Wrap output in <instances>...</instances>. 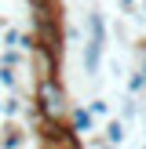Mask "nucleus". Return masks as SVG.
I'll return each instance as SVG.
<instances>
[{
	"label": "nucleus",
	"instance_id": "obj_1",
	"mask_svg": "<svg viewBox=\"0 0 146 149\" xmlns=\"http://www.w3.org/2000/svg\"><path fill=\"white\" fill-rule=\"evenodd\" d=\"M33 116L36 124H62L69 116V91L62 77H44L33 84Z\"/></svg>",
	"mask_w": 146,
	"mask_h": 149
},
{
	"label": "nucleus",
	"instance_id": "obj_2",
	"mask_svg": "<svg viewBox=\"0 0 146 149\" xmlns=\"http://www.w3.org/2000/svg\"><path fill=\"white\" fill-rule=\"evenodd\" d=\"M29 62H33V69H36V80L58 77V55H55V51H48V47H40V44H36V47L29 51Z\"/></svg>",
	"mask_w": 146,
	"mask_h": 149
},
{
	"label": "nucleus",
	"instance_id": "obj_3",
	"mask_svg": "<svg viewBox=\"0 0 146 149\" xmlns=\"http://www.w3.org/2000/svg\"><path fill=\"white\" fill-rule=\"evenodd\" d=\"M66 124H69V131H73L77 138H84V135H91V131H95V116L88 113V106H69Z\"/></svg>",
	"mask_w": 146,
	"mask_h": 149
},
{
	"label": "nucleus",
	"instance_id": "obj_4",
	"mask_svg": "<svg viewBox=\"0 0 146 149\" xmlns=\"http://www.w3.org/2000/svg\"><path fill=\"white\" fill-rule=\"evenodd\" d=\"M102 44H95V40H84V55H80V65H84V73L88 77H99V69H102Z\"/></svg>",
	"mask_w": 146,
	"mask_h": 149
},
{
	"label": "nucleus",
	"instance_id": "obj_5",
	"mask_svg": "<svg viewBox=\"0 0 146 149\" xmlns=\"http://www.w3.org/2000/svg\"><path fill=\"white\" fill-rule=\"evenodd\" d=\"M84 29H88V40H95V44H102L106 47L110 44V33H106V22H102V11H88L84 15Z\"/></svg>",
	"mask_w": 146,
	"mask_h": 149
},
{
	"label": "nucleus",
	"instance_id": "obj_6",
	"mask_svg": "<svg viewBox=\"0 0 146 149\" xmlns=\"http://www.w3.org/2000/svg\"><path fill=\"white\" fill-rule=\"evenodd\" d=\"M0 149H26V131L15 127V124H7V127L0 131Z\"/></svg>",
	"mask_w": 146,
	"mask_h": 149
},
{
	"label": "nucleus",
	"instance_id": "obj_7",
	"mask_svg": "<svg viewBox=\"0 0 146 149\" xmlns=\"http://www.w3.org/2000/svg\"><path fill=\"white\" fill-rule=\"evenodd\" d=\"M124 135H128V124L121 120V116H110V124H106V146H121L124 142Z\"/></svg>",
	"mask_w": 146,
	"mask_h": 149
},
{
	"label": "nucleus",
	"instance_id": "obj_8",
	"mask_svg": "<svg viewBox=\"0 0 146 149\" xmlns=\"http://www.w3.org/2000/svg\"><path fill=\"white\" fill-rule=\"evenodd\" d=\"M22 109H26V102H22V95H7L4 102H0V113H4V120L11 124L15 116H22Z\"/></svg>",
	"mask_w": 146,
	"mask_h": 149
},
{
	"label": "nucleus",
	"instance_id": "obj_9",
	"mask_svg": "<svg viewBox=\"0 0 146 149\" xmlns=\"http://www.w3.org/2000/svg\"><path fill=\"white\" fill-rule=\"evenodd\" d=\"M0 40H4V51H22V33H18L15 26H7Z\"/></svg>",
	"mask_w": 146,
	"mask_h": 149
},
{
	"label": "nucleus",
	"instance_id": "obj_10",
	"mask_svg": "<svg viewBox=\"0 0 146 149\" xmlns=\"http://www.w3.org/2000/svg\"><path fill=\"white\" fill-rule=\"evenodd\" d=\"M0 84H4L11 95H18V69H7V65H0Z\"/></svg>",
	"mask_w": 146,
	"mask_h": 149
},
{
	"label": "nucleus",
	"instance_id": "obj_11",
	"mask_svg": "<svg viewBox=\"0 0 146 149\" xmlns=\"http://www.w3.org/2000/svg\"><path fill=\"white\" fill-rule=\"evenodd\" d=\"M88 113L99 120V116H110L113 109H110V102H106V98H91V102H88Z\"/></svg>",
	"mask_w": 146,
	"mask_h": 149
},
{
	"label": "nucleus",
	"instance_id": "obj_12",
	"mask_svg": "<svg viewBox=\"0 0 146 149\" xmlns=\"http://www.w3.org/2000/svg\"><path fill=\"white\" fill-rule=\"evenodd\" d=\"M135 116H139V98H128V102L121 106V120L128 124V120H135Z\"/></svg>",
	"mask_w": 146,
	"mask_h": 149
},
{
	"label": "nucleus",
	"instance_id": "obj_13",
	"mask_svg": "<svg viewBox=\"0 0 146 149\" xmlns=\"http://www.w3.org/2000/svg\"><path fill=\"white\" fill-rule=\"evenodd\" d=\"M0 65H7V69H18V65H22V51H4V55H0Z\"/></svg>",
	"mask_w": 146,
	"mask_h": 149
},
{
	"label": "nucleus",
	"instance_id": "obj_14",
	"mask_svg": "<svg viewBox=\"0 0 146 149\" xmlns=\"http://www.w3.org/2000/svg\"><path fill=\"white\" fill-rule=\"evenodd\" d=\"M91 149H117V146H106L102 135H91Z\"/></svg>",
	"mask_w": 146,
	"mask_h": 149
},
{
	"label": "nucleus",
	"instance_id": "obj_15",
	"mask_svg": "<svg viewBox=\"0 0 146 149\" xmlns=\"http://www.w3.org/2000/svg\"><path fill=\"white\" fill-rule=\"evenodd\" d=\"M117 4H121V11L128 15V11H135V0H117Z\"/></svg>",
	"mask_w": 146,
	"mask_h": 149
},
{
	"label": "nucleus",
	"instance_id": "obj_16",
	"mask_svg": "<svg viewBox=\"0 0 146 149\" xmlns=\"http://www.w3.org/2000/svg\"><path fill=\"white\" fill-rule=\"evenodd\" d=\"M33 4H48V0H33Z\"/></svg>",
	"mask_w": 146,
	"mask_h": 149
},
{
	"label": "nucleus",
	"instance_id": "obj_17",
	"mask_svg": "<svg viewBox=\"0 0 146 149\" xmlns=\"http://www.w3.org/2000/svg\"><path fill=\"white\" fill-rule=\"evenodd\" d=\"M142 11H146V0H142Z\"/></svg>",
	"mask_w": 146,
	"mask_h": 149
},
{
	"label": "nucleus",
	"instance_id": "obj_18",
	"mask_svg": "<svg viewBox=\"0 0 146 149\" xmlns=\"http://www.w3.org/2000/svg\"><path fill=\"white\" fill-rule=\"evenodd\" d=\"M142 149H146V146H142Z\"/></svg>",
	"mask_w": 146,
	"mask_h": 149
}]
</instances>
